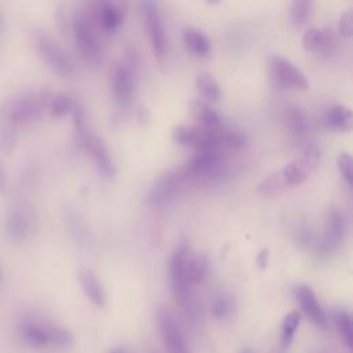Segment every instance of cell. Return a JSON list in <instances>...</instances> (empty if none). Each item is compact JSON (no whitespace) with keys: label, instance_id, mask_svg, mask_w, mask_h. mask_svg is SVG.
Masks as SVG:
<instances>
[{"label":"cell","instance_id":"obj_32","mask_svg":"<svg viewBox=\"0 0 353 353\" xmlns=\"http://www.w3.org/2000/svg\"><path fill=\"white\" fill-rule=\"evenodd\" d=\"M230 310H232V301L226 295H218L212 302L211 312L216 319L228 317L230 314Z\"/></svg>","mask_w":353,"mask_h":353},{"label":"cell","instance_id":"obj_14","mask_svg":"<svg viewBox=\"0 0 353 353\" xmlns=\"http://www.w3.org/2000/svg\"><path fill=\"white\" fill-rule=\"evenodd\" d=\"M302 46L306 51L330 54L335 47V37L330 29H307L302 36Z\"/></svg>","mask_w":353,"mask_h":353},{"label":"cell","instance_id":"obj_17","mask_svg":"<svg viewBox=\"0 0 353 353\" xmlns=\"http://www.w3.org/2000/svg\"><path fill=\"white\" fill-rule=\"evenodd\" d=\"M79 281H80L81 290L85 294V296L95 306L103 307L106 303V296H105L103 287H102L101 281L98 280V277L90 270H83L79 274Z\"/></svg>","mask_w":353,"mask_h":353},{"label":"cell","instance_id":"obj_22","mask_svg":"<svg viewBox=\"0 0 353 353\" xmlns=\"http://www.w3.org/2000/svg\"><path fill=\"white\" fill-rule=\"evenodd\" d=\"M287 188H290V185H288L283 171H277V172L266 176L265 179H262L256 188V192L261 196L270 197V196H276V194L281 193Z\"/></svg>","mask_w":353,"mask_h":353},{"label":"cell","instance_id":"obj_29","mask_svg":"<svg viewBox=\"0 0 353 353\" xmlns=\"http://www.w3.org/2000/svg\"><path fill=\"white\" fill-rule=\"evenodd\" d=\"M313 0H291L290 18L294 26H302L307 22L312 12Z\"/></svg>","mask_w":353,"mask_h":353},{"label":"cell","instance_id":"obj_36","mask_svg":"<svg viewBox=\"0 0 353 353\" xmlns=\"http://www.w3.org/2000/svg\"><path fill=\"white\" fill-rule=\"evenodd\" d=\"M208 4H211V6H215V4H218L221 0H205Z\"/></svg>","mask_w":353,"mask_h":353},{"label":"cell","instance_id":"obj_21","mask_svg":"<svg viewBox=\"0 0 353 353\" xmlns=\"http://www.w3.org/2000/svg\"><path fill=\"white\" fill-rule=\"evenodd\" d=\"M17 143V125L10 119L7 112L1 108L0 110V149L10 154L12 153Z\"/></svg>","mask_w":353,"mask_h":353},{"label":"cell","instance_id":"obj_7","mask_svg":"<svg viewBox=\"0 0 353 353\" xmlns=\"http://www.w3.org/2000/svg\"><path fill=\"white\" fill-rule=\"evenodd\" d=\"M110 87L116 102L125 108L131 103L135 91V68L128 63H119L110 73Z\"/></svg>","mask_w":353,"mask_h":353},{"label":"cell","instance_id":"obj_10","mask_svg":"<svg viewBox=\"0 0 353 353\" xmlns=\"http://www.w3.org/2000/svg\"><path fill=\"white\" fill-rule=\"evenodd\" d=\"M188 178L185 170H178V171H172L168 172L165 175H163L152 188L150 193H149V200L152 203H163L165 200H168L182 185V182H185V179Z\"/></svg>","mask_w":353,"mask_h":353},{"label":"cell","instance_id":"obj_9","mask_svg":"<svg viewBox=\"0 0 353 353\" xmlns=\"http://www.w3.org/2000/svg\"><path fill=\"white\" fill-rule=\"evenodd\" d=\"M317 163H319V152L316 148L309 146L299 159L288 163L281 171L288 185L295 186L306 179L309 172L317 167Z\"/></svg>","mask_w":353,"mask_h":353},{"label":"cell","instance_id":"obj_37","mask_svg":"<svg viewBox=\"0 0 353 353\" xmlns=\"http://www.w3.org/2000/svg\"><path fill=\"white\" fill-rule=\"evenodd\" d=\"M105 1H109V0H94V3H92V4H95V6H99V4L105 3Z\"/></svg>","mask_w":353,"mask_h":353},{"label":"cell","instance_id":"obj_24","mask_svg":"<svg viewBox=\"0 0 353 353\" xmlns=\"http://www.w3.org/2000/svg\"><path fill=\"white\" fill-rule=\"evenodd\" d=\"M334 325L342 339V342L350 349L353 346V323L350 314L346 310H336L332 314Z\"/></svg>","mask_w":353,"mask_h":353},{"label":"cell","instance_id":"obj_5","mask_svg":"<svg viewBox=\"0 0 353 353\" xmlns=\"http://www.w3.org/2000/svg\"><path fill=\"white\" fill-rule=\"evenodd\" d=\"M141 12L146 28L152 52L159 62H163L167 52V39L160 11L154 0H141Z\"/></svg>","mask_w":353,"mask_h":353},{"label":"cell","instance_id":"obj_38","mask_svg":"<svg viewBox=\"0 0 353 353\" xmlns=\"http://www.w3.org/2000/svg\"><path fill=\"white\" fill-rule=\"evenodd\" d=\"M1 280H3V272H1V266H0V283H1Z\"/></svg>","mask_w":353,"mask_h":353},{"label":"cell","instance_id":"obj_3","mask_svg":"<svg viewBox=\"0 0 353 353\" xmlns=\"http://www.w3.org/2000/svg\"><path fill=\"white\" fill-rule=\"evenodd\" d=\"M48 103L46 92H29L7 101L3 109L15 125H30L41 119Z\"/></svg>","mask_w":353,"mask_h":353},{"label":"cell","instance_id":"obj_6","mask_svg":"<svg viewBox=\"0 0 353 353\" xmlns=\"http://www.w3.org/2000/svg\"><path fill=\"white\" fill-rule=\"evenodd\" d=\"M270 76L277 85L285 90L305 91L309 88L306 76L288 59L281 55H272L268 59Z\"/></svg>","mask_w":353,"mask_h":353},{"label":"cell","instance_id":"obj_27","mask_svg":"<svg viewBox=\"0 0 353 353\" xmlns=\"http://www.w3.org/2000/svg\"><path fill=\"white\" fill-rule=\"evenodd\" d=\"M46 331L48 335V345H51L57 349H68L72 346L73 338H72V334L66 328L46 323Z\"/></svg>","mask_w":353,"mask_h":353},{"label":"cell","instance_id":"obj_13","mask_svg":"<svg viewBox=\"0 0 353 353\" xmlns=\"http://www.w3.org/2000/svg\"><path fill=\"white\" fill-rule=\"evenodd\" d=\"M345 226L346 222L343 214L336 207H331L327 215V226L323 240V247L327 251H331L332 248L339 245L345 234Z\"/></svg>","mask_w":353,"mask_h":353},{"label":"cell","instance_id":"obj_26","mask_svg":"<svg viewBox=\"0 0 353 353\" xmlns=\"http://www.w3.org/2000/svg\"><path fill=\"white\" fill-rule=\"evenodd\" d=\"M207 273V258L201 254H190L186 262V277L193 285L204 279Z\"/></svg>","mask_w":353,"mask_h":353},{"label":"cell","instance_id":"obj_35","mask_svg":"<svg viewBox=\"0 0 353 353\" xmlns=\"http://www.w3.org/2000/svg\"><path fill=\"white\" fill-rule=\"evenodd\" d=\"M4 188H6V172H4L3 164L0 161V192L4 190Z\"/></svg>","mask_w":353,"mask_h":353},{"label":"cell","instance_id":"obj_34","mask_svg":"<svg viewBox=\"0 0 353 353\" xmlns=\"http://www.w3.org/2000/svg\"><path fill=\"white\" fill-rule=\"evenodd\" d=\"M268 259H269V250L263 248L262 251H259V254L256 255V266L262 270L266 268L268 265Z\"/></svg>","mask_w":353,"mask_h":353},{"label":"cell","instance_id":"obj_16","mask_svg":"<svg viewBox=\"0 0 353 353\" xmlns=\"http://www.w3.org/2000/svg\"><path fill=\"white\" fill-rule=\"evenodd\" d=\"M29 229H30V223H29V219L26 218L25 212L15 210L7 215L6 223H4V230H6L7 237L11 241H14V243L25 241L29 234Z\"/></svg>","mask_w":353,"mask_h":353},{"label":"cell","instance_id":"obj_40","mask_svg":"<svg viewBox=\"0 0 353 353\" xmlns=\"http://www.w3.org/2000/svg\"><path fill=\"white\" fill-rule=\"evenodd\" d=\"M243 353H251V352H247V350H245V352H243Z\"/></svg>","mask_w":353,"mask_h":353},{"label":"cell","instance_id":"obj_1","mask_svg":"<svg viewBox=\"0 0 353 353\" xmlns=\"http://www.w3.org/2000/svg\"><path fill=\"white\" fill-rule=\"evenodd\" d=\"M189 244L186 241H182L174 251L171 259H170V284L171 291L174 294L175 301L178 305L186 312L190 313L193 309V301L190 288L192 284L189 283L186 277V262L190 255Z\"/></svg>","mask_w":353,"mask_h":353},{"label":"cell","instance_id":"obj_12","mask_svg":"<svg viewBox=\"0 0 353 353\" xmlns=\"http://www.w3.org/2000/svg\"><path fill=\"white\" fill-rule=\"evenodd\" d=\"M295 295H296V299L299 302V306H301L302 312L313 323H316L317 325L324 327L327 324V317H325V313L323 312L314 292L312 291V288L305 285V284H301V285L296 287Z\"/></svg>","mask_w":353,"mask_h":353},{"label":"cell","instance_id":"obj_20","mask_svg":"<svg viewBox=\"0 0 353 353\" xmlns=\"http://www.w3.org/2000/svg\"><path fill=\"white\" fill-rule=\"evenodd\" d=\"M324 121L331 130L349 131L352 128V112L345 105H334L327 110Z\"/></svg>","mask_w":353,"mask_h":353},{"label":"cell","instance_id":"obj_19","mask_svg":"<svg viewBox=\"0 0 353 353\" xmlns=\"http://www.w3.org/2000/svg\"><path fill=\"white\" fill-rule=\"evenodd\" d=\"M182 40H183L185 47L192 54H194L197 57H205L210 52L211 44H210L208 37L203 32H200V30H197L194 28L183 29Z\"/></svg>","mask_w":353,"mask_h":353},{"label":"cell","instance_id":"obj_4","mask_svg":"<svg viewBox=\"0 0 353 353\" xmlns=\"http://www.w3.org/2000/svg\"><path fill=\"white\" fill-rule=\"evenodd\" d=\"M34 44L41 59L52 72L63 77H69L73 74V61L55 39L48 36L46 32L37 30L34 33Z\"/></svg>","mask_w":353,"mask_h":353},{"label":"cell","instance_id":"obj_18","mask_svg":"<svg viewBox=\"0 0 353 353\" xmlns=\"http://www.w3.org/2000/svg\"><path fill=\"white\" fill-rule=\"evenodd\" d=\"M189 106H190V112H192L194 120L200 124V127L210 128V130L222 127V120H221L219 114L211 106H208L205 102L193 99V101H190Z\"/></svg>","mask_w":353,"mask_h":353},{"label":"cell","instance_id":"obj_11","mask_svg":"<svg viewBox=\"0 0 353 353\" xmlns=\"http://www.w3.org/2000/svg\"><path fill=\"white\" fill-rule=\"evenodd\" d=\"M81 143L87 149L90 156L92 157V160L97 164V167L105 175H112L114 172V165H113V161H112V159L109 156V152H108L103 141L98 135H95L92 132H87L83 137Z\"/></svg>","mask_w":353,"mask_h":353},{"label":"cell","instance_id":"obj_25","mask_svg":"<svg viewBox=\"0 0 353 353\" xmlns=\"http://www.w3.org/2000/svg\"><path fill=\"white\" fill-rule=\"evenodd\" d=\"M285 123L291 134L295 137H302L307 131V120L305 113L295 105H290L285 109Z\"/></svg>","mask_w":353,"mask_h":353},{"label":"cell","instance_id":"obj_33","mask_svg":"<svg viewBox=\"0 0 353 353\" xmlns=\"http://www.w3.org/2000/svg\"><path fill=\"white\" fill-rule=\"evenodd\" d=\"M338 30L343 37H350L353 33V14L352 11H346L341 15L338 22Z\"/></svg>","mask_w":353,"mask_h":353},{"label":"cell","instance_id":"obj_2","mask_svg":"<svg viewBox=\"0 0 353 353\" xmlns=\"http://www.w3.org/2000/svg\"><path fill=\"white\" fill-rule=\"evenodd\" d=\"M72 30L74 43L81 54V57L92 65L102 61V44L98 37L94 19L85 12H77L72 22Z\"/></svg>","mask_w":353,"mask_h":353},{"label":"cell","instance_id":"obj_23","mask_svg":"<svg viewBox=\"0 0 353 353\" xmlns=\"http://www.w3.org/2000/svg\"><path fill=\"white\" fill-rule=\"evenodd\" d=\"M194 85L197 88V91L201 94V97H204L208 101L215 102L221 98V87L211 73L203 72V73L197 74V77L194 80Z\"/></svg>","mask_w":353,"mask_h":353},{"label":"cell","instance_id":"obj_31","mask_svg":"<svg viewBox=\"0 0 353 353\" xmlns=\"http://www.w3.org/2000/svg\"><path fill=\"white\" fill-rule=\"evenodd\" d=\"M339 172L347 185L353 182V160L347 152H341L336 159Z\"/></svg>","mask_w":353,"mask_h":353},{"label":"cell","instance_id":"obj_30","mask_svg":"<svg viewBox=\"0 0 353 353\" xmlns=\"http://www.w3.org/2000/svg\"><path fill=\"white\" fill-rule=\"evenodd\" d=\"M74 103L76 102L70 97H68L65 94H58L48 103L50 113H51L52 117L61 119V117L72 113V110L74 108Z\"/></svg>","mask_w":353,"mask_h":353},{"label":"cell","instance_id":"obj_8","mask_svg":"<svg viewBox=\"0 0 353 353\" xmlns=\"http://www.w3.org/2000/svg\"><path fill=\"white\" fill-rule=\"evenodd\" d=\"M156 320L161 341L168 353H190L183 341L179 327L176 325L172 314L167 307L160 306L157 309Z\"/></svg>","mask_w":353,"mask_h":353},{"label":"cell","instance_id":"obj_28","mask_svg":"<svg viewBox=\"0 0 353 353\" xmlns=\"http://www.w3.org/2000/svg\"><path fill=\"white\" fill-rule=\"evenodd\" d=\"M301 323V313L298 310L290 312L281 321L280 327V339L283 346H288L295 335V331L298 330V325Z\"/></svg>","mask_w":353,"mask_h":353},{"label":"cell","instance_id":"obj_39","mask_svg":"<svg viewBox=\"0 0 353 353\" xmlns=\"http://www.w3.org/2000/svg\"><path fill=\"white\" fill-rule=\"evenodd\" d=\"M110 353H124L123 350H113V352H110Z\"/></svg>","mask_w":353,"mask_h":353},{"label":"cell","instance_id":"obj_15","mask_svg":"<svg viewBox=\"0 0 353 353\" xmlns=\"http://www.w3.org/2000/svg\"><path fill=\"white\" fill-rule=\"evenodd\" d=\"M19 336L25 346L32 349H43L48 346V335L46 323L25 321L19 327Z\"/></svg>","mask_w":353,"mask_h":353}]
</instances>
